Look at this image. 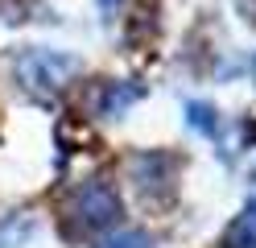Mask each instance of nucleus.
I'll use <instances>...</instances> for the list:
<instances>
[{"label": "nucleus", "instance_id": "nucleus-1", "mask_svg": "<svg viewBox=\"0 0 256 248\" xmlns=\"http://www.w3.org/2000/svg\"><path fill=\"white\" fill-rule=\"evenodd\" d=\"M70 75H74V58L58 54V50H46V46L25 50L17 58V83H25V91L38 99H54L70 83Z\"/></svg>", "mask_w": 256, "mask_h": 248}, {"label": "nucleus", "instance_id": "nucleus-2", "mask_svg": "<svg viewBox=\"0 0 256 248\" xmlns=\"http://www.w3.org/2000/svg\"><path fill=\"white\" fill-rule=\"evenodd\" d=\"M66 215H70V223L83 227V231H104V227H112L120 219V198L104 178H91L70 194Z\"/></svg>", "mask_w": 256, "mask_h": 248}, {"label": "nucleus", "instance_id": "nucleus-3", "mask_svg": "<svg viewBox=\"0 0 256 248\" xmlns=\"http://www.w3.org/2000/svg\"><path fill=\"white\" fill-rule=\"evenodd\" d=\"M174 174H178V161H170V153L132 157V178H136V190L145 198H170L174 194Z\"/></svg>", "mask_w": 256, "mask_h": 248}, {"label": "nucleus", "instance_id": "nucleus-4", "mask_svg": "<svg viewBox=\"0 0 256 248\" xmlns=\"http://www.w3.org/2000/svg\"><path fill=\"white\" fill-rule=\"evenodd\" d=\"M219 248H256V203L244 207L232 219V227H228V236H223Z\"/></svg>", "mask_w": 256, "mask_h": 248}, {"label": "nucleus", "instance_id": "nucleus-5", "mask_svg": "<svg viewBox=\"0 0 256 248\" xmlns=\"http://www.w3.org/2000/svg\"><path fill=\"white\" fill-rule=\"evenodd\" d=\"M186 116H190V128H194V132H202V137H215V108H211V104L190 99V104H186Z\"/></svg>", "mask_w": 256, "mask_h": 248}, {"label": "nucleus", "instance_id": "nucleus-6", "mask_svg": "<svg viewBox=\"0 0 256 248\" xmlns=\"http://www.w3.org/2000/svg\"><path fill=\"white\" fill-rule=\"evenodd\" d=\"M108 248H149V236L145 231H124V236L108 240Z\"/></svg>", "mask_w": 256, "mask_h": 248}, {"label": "nucleus", "instance_id": "nucleus-7", "mask_svg": "<svg viewBox=\"0 0 256 248\" xmlns=\"http://www.w3.org/2000/svg\"><path fill=\"white\" fill-rule=\"evenodd\" d=\"M100 9H104V13H112V9H120V0H100Z\"/></svg>", "mask_w": 256, "mask_h": 248}]
</instances>
